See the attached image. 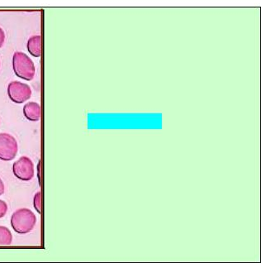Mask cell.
Segmentation results:
<instances>
[{
    "instance_id": "4",
    "label": "cell",
    "mask_w": 261,
    "mask_h": 263,
    "mask_svg": "<svg viewBox=\"0 0 261 263\" xmlns=\"http://www.w3.org/2000/svg\"><path fill=\"white\" fill-rule=\"evenodd\" d=\"M18 144L16 138L7 133L0 134V160L9 161L17 157Z\"/></svg>"
},
{
    "instance_id": "2",
    "label": "cell",
    "mask_w": 261,
    "mask_h": 263,
    "mask_svg": "<svg viewBox=\"0 0 261 263\" xmlns=\"http://www.w3.org/2000/svg\"><path fill=\"white\" fill-rule=\"evenodd\" d=\"M13 69L15 74L24 81H32L36 74L34 62L27 54L22 51H16L13 54Z\"/></svg>"
},
{
    "instance_id": "9",
    "label": "cell",
    "mask_w": 261,
    "mask_h": 263,
    "mask_svg": "<svg viewBox=\"0 0 261 263\" xmlns=\"http://www.w3.org/2000/svg\"><path fill=\"white\" fill-rule=\"evenodd\" d=\"M33 207L36 212L38 213L39 215L42 214V210H43V195L42 192L38 191L37 193L35 194L34 198H33Z\"/></svg>"
},
{
    "instance_id": "3",
    "label": "cell",
    "mask_w": 261,
    "mask_h": 263,
    "mask_svg": "<svg viewBox=\"0 0 261 263\" xmlns=\"http://www.w3.org/2000/svg\"><path fill=\"white\" fill-rule=\"evenodd\" d=\"M8 96L12 102L24 104L32 97V89L28 84L20 81H12L8 85Z\"/></svg>"
},
{
    "instance_id": "13",
    "label": "cell",
    "mask_w": 261,
    "mask_h": 263,
    "mask_svg": "<svg viewBox=\"0 0 261 263\" xmlns=\"http://www.w3.org/2000/svg\"><path fill=\"white\" fill-rule=\"evenodd\" d=\"M5 183L3 181L2 179L0 178V196L5 194Z\"/></svg>"
},
{
    "instance_id": "10",
    "label": "cell",
    "mask_w": 261,
    "mask_h": 263,
    "mask_svg": "<svg viewBox=\"0 0 261 263\" xmlns=\"http://www.w3.org/2000/svg\"><path fill=\"white\" fill-rule=\"evenodd\" d=\"M9 210V206L5 200H0V219H2L6 215Z\"/></svg>"
},
{
    "instance_id": "5",
    "label": "cell",
    "mask_w": 261,
    "mask_h": 263,
    "mask_svg": "<svg viewBox=\"0 0 261 263\" xmlns=\"http://www.w3.org/2000/svg\"><path fill=\"white\" fill-rule=\"evenodd\" d=\"M13 173L15 177L23 181H29L34 177L33 161L28 157H21L13 165Z\"/></svg>"
},
{
    "instance_id": "8",
    "label": "cell",
    "mask_w": 261,
    "mask_h": 263,
    "mask_svg": "<svg viewBox=\"0 0 261 263\" xmlns=\"http://www.w3.org/2000/svg\"><path fill=\"white\" fill-rule=\"evenodd\" d=\"M13 242V234L5 226H0V247L9 246Z\"/></svg>"
},
{
    "instance_id": "7",
    "label": "cell",
    "mask_w": 261,
    "mask_h": 263,
    "mask_svg": "<svg viewBox=\"0 0 261 263\" xmlns=\"http://www.w3.org/2000/svg\"><path fill=\"white\" fill-rule=\"evenodd\" d=\"M28 52L33 58H39L43 54V39L40 35H35L28 39L27 43Z\"/></svg>"
},
{
    "instance_id": "6",
    "label": "cell",
    "mask_w": 261,
    "mask_h": 263,
    "mask_svg": "<svg viewBox=\"0 0 261 263\" xmlns=\"http://www.w3.org/2000/svg\"><path fill=\"white\" fill-rule=\"evenodd\" d=\"M24 115L31 122H38L42 117V108L36 102H28L24 105Z\"/></svg>"
},
{
    "instance_id": "12",
    "label": "cell",
    "mask_w": 261,
    "mask_h": 263,
    "mask_svg": "<svg viewBox=\"0 0 261 263\" xmlns=\"http://www.w3.org/2000/svg\"><path fill=\"white\" fill-rule=\"evenodd\" d=\"M41 168H42V161H39L38 165H37V178H38L39 185H41V180H42V176H41Z\"/></svg>"
},
{
    "instance_id": "1",
    "label": "cell",
    "mask_w": 261,
    "mask_h": 263,
    "mask_svg": "<svg viewBox=\"0 0 261 263\" xmlns=\"http://www.w3.org/2000/svg\"><path fill=\"white\" fill-rule=\"evenodd\" d=\"M10 223L15 233L29 234L36 226V216L29 209H18L11 216Z\"/></svg>"
},
{
    "instance_id": "11",
    "label": "cell",
    "mask_w": 261,
    "mask_h": 263,
    "mask_svg": "<svg viewBox=\"0 0 261 263\" xmlns=\"http://www.w3.org/2000/svg\"><path fill=\"white\" fill-rule=\"evenodd\" d=\"M5 42V32L1 27H0V48L4 46Z\"/></svg>"
}]
</instances>
